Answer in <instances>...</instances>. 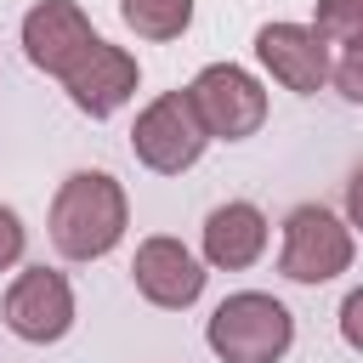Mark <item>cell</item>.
<instances>
[{
    "mask_svg": "<svg viewBox=\"0 0 363 363\" xmlns=\"http://www.w3.org/2000/svg\"><path fill=\"white\" fill-rule=\"evenodd\" d=\"M130 204L108 170H74L51 199V244L68 261H102L125 238Z\"/></svg>",
    "mask_w": 363,
    "mask_h": 363,
    "instance_id": "1",
    "label": "cell"
},
{
    "mask_svg": "<svg viewBox=\"0 0 363 363\" xmlns=\"http://www.w3.org/2000/svg\"><path fill=\"white\" fill-rule=\"evenodd\" d=\"M204 340L221 363H278L295 346V318L284 301H272L261 289H238L210 312Z\"/></svg>",
    "mask_w": 363,
    "mask_h": 363,
    "instance_id": "2",
    "label": "cell"
},
{
    "mask_svg": "<svg viewBox=\"0 0 363 363\" xmlns=\"http://www.w3.org/2000/svg\"><path fill=\"white\" fill-rule=\"evenodd\" d=\"M187 102H193V113H199L210 142H244V136H255L267 125V91L238 62L199 68V79L187 85Z\"/></svg>",
    "mask_w": 363,
    "mask_h": 363,
    "instance_id": "3",
    "label": "cell"
},
{
    "mask_svg": "<svg viewBox=\"0 0 363 363\" xmlns=\"http://www.w3.org/2000/svg\"><path fill=\"white\" fill-rule=\"evenodd\" d=\"M204 147H210V136H204V125H199L187 91H164V96H153V102L136 113L130 153H136L147 170H159V176H182V170L199 164Z\"/></svg>",
    "mask_w": 363,
    "mask_h": 363,
    "instance_id": "4",
    "label": "cell"
},
{
    "mask_svg": "<svg viewBox=\"0 0 363 363\" xmlns=\"http://www.w3.org/2000/svg\"><path fill=\"white\" fill-rule=\"evenodd\" d=\"M352 267V227L323 210V204H301L289 210L284 221V255H278V272L289 284H329Z\"/></svg>",
    "mask_w": 363,
    "mask_h": 363,
    "instance_id": "5",
    "label": "cell"
},
{
    "mask_svg": "<svg viewBox=\"0 0 363 363\" xmlns=\"http://www.w3.org/2000/svg\"><path fill=\"white\" fill-rule=\"evenodd\" d=\"M6 329L28 346H51L74 329V289L51 267H28L6 289Z\"/></svg>",
    "mask_w": 363,
    "mask_h": 363,
    "instance_id": "6",
    "label": "cell"
},
{
    "mask_svg": "<svg viewBox=\"0 0 363 363\" xmlns=\"http://www.w3.org/2000/svg\"><path fill=\"white\" fill-rule=\"evenodd\" d=\"M255 57H261V68H267L278 85H289V91H301V96L323 91L329 74H335L329 45H323V34H318L312 23H261V28H255Z\"/></svg>",
    "mask_w": 363,
    "mask_h": 363,
    "instance_id": "7",
    "label": "cell"
},
{
    "mask_svg": "<svg viewBox=\"0 0 363 363\" xmlns=\"http://www.w3.org/2000/svg\"><path fill=\"white\" fill-rule=\"evenodd\" d=\"M102 34L91 28V17L74 6V0H40L28 17H23V51L40 74H68Z\"/></svg>",
    "mask_w": 363,
    "mask_h": 363,
    "instance_id": "8",
    "label": "cell"
},
{
    "mask_svg": "<svg viewBox=\"0 0 363 363\" xmlns=\"http://www.w3.org/2000/svg\"><path fill=\"white\" fill-rule=\"evenodd\" d=\"M136 79H142V68H136V57L125 51V45H108V40H96L68 74H62V91H68V102L79 108V113H91V119H108V113H119L130 96H136Z\"/></svg>",
    "mask_w": 363,
    "mask_h": 363,
    "instance_id": "9",
    "label": "cell"
},
{
    "mask_svg": "<svg viewBox=\"0 0 363 363\" xmlns=\"http://www.w3.org/2000/svg\"><path fill=\"white\" fill-rule=\"evenodd\" d=\"M130 278H136L142 301H153V306H164V312H182V306H193V301L204 295V267H199V255H193L182 238H164V233L136 244Z\"/></svg>",
    "mask_w": 363,
    "mask_h": 363,
    "instance_id": "10",
    "label": "cell"
},
{
    "mask_svg": "<svg viewBox=\"0 0 363 363\" xmlns=\"http://www.w3.org/2000/svg\"><path fill=\"white\" fill-rule=\"evenodd\" d=\"M267 250V216L244 199H227L204 216V261L221 267V272H244L255 267Z\"/></svg>",
    "mask_w": 363,
    "mask_h": 363,
    "instance_id": "11",
    "label": "cell"
},
{
    "mask_svg": "<svg viewBox=\"0 0 363 363\" xmlns=\"http://www.w3.org/2000/svg\"><path fill=\"white\" fill-rule=\"evenodd\" d=\"M119 17L142 40H182L193 23V0H119Z\"/></svg>",
    "mask_w": 363,
    "mask_h": 363,
    "instance_id": "12",
    "label": "cell"
},
{
    "mask_svg": "<svg viewBox=\"0 0 363 363\" xmlns=\"http://www.w3.org/2000/svg\"><path fill=\"white\" fill-rule=\"evenodd\" d=\"M312 28L323 34V45H363V0H318Z\"/></svg>",
    "mask_w": 363,
    "mask_h": 363,
    "instance_id": "13",
    "label": "cell"
},
{
    "mask_svg": "<svg viewBox=\"0 0 363 363\" xmlns=\"http://www.w3.org/2000/svg\"><path fill=\"white\" fill-rule=\"evenodd\" d=\"M335 85H340V96H352V102H363V45H352L340 62H335V74H329Z\"/></svg>",
    "mask_w": 363,
    "mask_h": 363,
    "instance_id": "14",
    "label": "cell"
},
{
    "mask_svg": "<svg viewBox=\"0 0 363 363\" xmlns=\"http://www.w3.org/2000/svg\"><path fill=\"white\" fill-rule=\"evenodd\" d=\"M23 244H28V238H23V221H17V210H6V204H0V272L23 261Z\"/></svg>",
    "mask_w": 363,
    "mask_h": 363,
    "instance_id": "15",
    "label": "cell"
},
{
    "mask_svg": "<svg viewBox=\"0 0 363 363\" xmlns=\"http://www.w3.org/2000/svg\"><path fill=\"white\" fill-rule=\"evenodd\" d=\"M340 340H346L352 352H363V284L340 301Z\"/></svg>",
    "mask_w": 363,
    "mask_h": 363,
    "instance_id": "16",
    "label": "cell"
},
{
    "mask_svg": "<svg viewBox=\"0 0 363 363\" xmlns=\"http://www.w3.org/2000/svg\"><path fill=\"white\" fill-rule=\"evenodd\" d=\"M346 227H363V164L346 182Z\"/></svg>",
    "mask_w": 363,
    "mask_h": 363,
    "instance_id": "17",
    "label": "cell"
}]
</instances>
